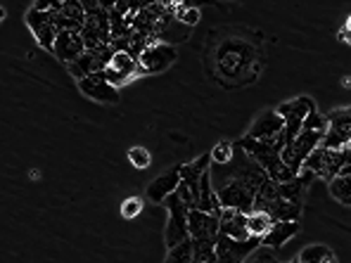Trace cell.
Wrapping results in <instances>:
<instances>
[{
  "instance_id": "1",
  "label": "cell",
  "mask_w": 351,
  "mask_h": 263,
  "mask_svg": "<svg viewBox=\"0 0 351 263\" xmlns=\"http://www.w3.org/2000/svg\"><path fill=\"white\" fill-rule=\"evenodd\" d=\"M237 145L245 149L247 157L254 159L263 171H266L268 178L276 180V183H285V180H292L294 175H297L285 162H282L280 149H278L276 145H271V142L256 140V138H252V136H245Z\"/></svg>"
},
{
  "instance_id": "2",
  "label": "cell",
  "mask_w": 351,
  "mask_h": 263,
  "mask_svg": "<svg viewBox=\"0 0 351 263\" xmlns=\"http://www.w3.org/2000/svg\"><path fill=\"white\" fill-rule=\"evenodd\" d=\"M254 209L266 211L273 221H297L302 216V204L290 202V199L278 195V183L268 178L259 188L254 197Z\"/></svg>"
},
{
  "instance_id": "3",
  "label": "cell",
  "mask_w": 351,
  "mask_h": 263,
  "mask_svg": "<svg viewBox=\"0 0 351 263\" xmlns=\"http://www.w3.org/2000/svg\"><path fill=\"white\" fill-rule=\"evenodd\" d=\"M164 206L169 209V223H167V233H164V242H167V247L171 249V247L178 245V242H183L190 237V228H188L190 209L180 202L178 192L169 195V197L164 199Z\"/></svg>"
},
{
  "instance_id": "4",
  "label": "cell",
  "mask_w": 351,
  "mask_h": 263,
  "mask_svg": "<svg viewBox=\"0 0 351 263\" xmlns=\"http://www.w3.org/2000/svg\"><path fill=\"white\" fill-rule=\"evenodd\" d=\"M81 36L86 40V50H102L112 43V22L110 10L97 8L95 12H88L86 24L81 29Z\"/></svg>"
},
{
  "instance_id": "5",
  "label": "cell",
  "mask_w": 351,
  "mask_h": 263,
  "mask_svg": "<svg viewBox=\"0 0 351 263\" xmlns=\"http://www.w3.org/2000/svg\"><path fill=\"white\" fill-rule=\"evenodd\" d=\"M323 136H325L323 131H306V128H302V133L294 138L290 145L282 147V152H280L282 154V162H285L294 173H299V171H302L304 159H306L308 154L313 152V149L321 145Z\"/></svg>"
},
{
  "instance_id": "6",
  "label": "cell",
  "mask_w": 351,
  "mask_h": 263,
  "mask_svg": "<svg viewBox=\"0 0 351 263\" xmlns=\"http://www.w3.org/2000/svg\"><path fill=\"white\" fill-rule=\"evenodd\" d=\"M259 245V235H252L247 240H235V237L226 233H219V237H216V256H219V263H242Z\"/></svg>"
},
{
  "instance_id": "7",
  "label": "cell",
  "mask_w": 351,
  "mask_h": 263,
  "mask_svg": "<svg viewBox=\"0 0 351 263\" xmlns=\"http://www.w3.org/2000/svg\"><path fill=\"white\" fill-rule=\"evenodd\" d=\"M351 142V107L330 112L328 116V131H325L321 145L328 149H339Z\"/></svg>"
},
{
  "instance_id": "8",
  "label": "cell",
  "mask_w": 351,
  "mask_h": 263,
  "mask_svg": "<svg viewBox=\"0 0 351 263\" xmlns=\"http://www.w3.org/2000/svg\"><path fill=\"white\" fill-rule=\"evenodd\" d=\"M27 24H29V29L34 31L40 48L53 53L55 40H58V34H60V29L55 27V22H53V12H50V10L31 8L27 12Z\"/></svg>"
},
{
  "instance_id": "9",
  "label": "cell",
  "mask_w": 351,
  "mask_h": 263,
  "mask_svg": "<svg viewBox=\"0 0 351 263\" xmlns=\"http://www.w3.org/2000/svg\"><path fill=\"white\" fill-rule=\"evenodd\" d=\"M176 62V48L167 45L162 40L152 43L145 53L138 58V74H159V71L169 69Z\"/></svg>"
},
{
  "instance_id": "10",
  "label": "cell",
  "mask_w": 351,
  "mask_h": 263,
  "mask_svg": "<svg viewBox=\"0 0 351 263\" xmlns=\"http://www.w3.org/2000/svg\"><path fill=\"white\" fill-rule=\"evenodd\" d=\"M219 221L221 214L202 209H190L188 214V228L193 240H216L219 237Z\"/></svg>"
},
{
  "instance_id": "11",
  "label": "cell",
  "mask_w": 351,
  "mask_h": 263,
  "mask_svg": "<svg viewBox=\"0 0 351 263\" xmlns=\"http://www.w3.org/2000/svg\"><path fill=\"white\" fill-rule=\"evenodd\" d=\"M79 88L84 95L90 97V100L110 102V105H117L119 102L117 86H112L110 81L105 79V71H97V74H90V76H86V79H81Z\"/></svg>"
},
{
  "instance_id": "12",
  "label": "cell",
  "mask_w": 351,
  "mask_h": 263,
  "mask_svg": "<svg viewBox=\"0 0 351 263\" xmlns=\"http://www.w3.org/2000/svg\"><path fill=\"white\" fill-rule=\"evenodd\" d=\"M53 53H55V58L60 62H64V64L79 60L81 55L86 53V40H84V36H81V31H60Z\"/></svg>"
},
{
  "instance_id": "13",
  "label": "cell",
  "mask_w": 351,
  "mask_h": 263,
  "mask_svg": "<svg viewBox=\"0 0 351 263\" xmlns=\"http://www.w3.org/2000/svg\"><path fill=\"white\" fill-rule=\"evenodd\" d=\"M282 128H285V116L278 110H273V112H263V114L252 123L247 136L256 138V140H273Z\"/></svg>"
},
{
  "instance_id": "14",
  "label": "cell",
  "mask_w": 351,
  "mask_h": 263,
  "mask_svg": "<svg viewBox=\"0 0 351 263\" xmlns=\"http://www.w3.org/2000/svg\"><path fill=\"white\" fill-rule=\"evenodd\" d=\"M219 233H226L235 240H247L252 237L250 228H247V214L240 209H230V206H223L221 211V221H219Z\"/></svg>"
},
{
  "instance_id": "15",
  "label": "cell",
  "mask_w": 351,
  "mask_h": 263,
  "mask_svg": "<svg viewBox=\"0 0 351 263\" xmlns=\"http://www.w3.org/2000/svg\"><path fill=\"white\" fill-rule=\"evenodd\" d=\"M138 71V60L131 58L128 53H117L112 58L110 66L105 69V79L110 81L112 86H121L123 81H128L133 74Z\"/></svg>"
},
{
  "instance_id": "16",
  "label": "cell",
  "mask_w": 351,
  "mask_h": 263,
  "mask_svg": "<svg viewBox=\"0 0 351 263\" xmlns=\"http://www.w3.org/2000/svg\"><path fill=\"white\" fill-rule=\"evenodd\" d=\"M178 185H180V173H178V166H176L173 171L159 175L157 180H152V183L147 185V199L154 204H162L169 195H173L176 190H178Z\"/></svg>"
},
{
  "instance_id": "17",
  "label": "cell",
  "mask_w": 351,
  "mask_h": 263,
  "mask_svg": "<svg viewBox=\"0 0 351 263\" xmlns=\"http://www.w3.org/2000/svg\"><path fill=\"white\" fill-rule=\"evenodd\" d=\"M299 233L297 221H273V225L261 235V245L273 247V249H280L290 237Z\"/></svg>"
},
{
  "instance_id": "18",
  "label": "cell",
  "mask_w": 351,
  "mask_h": 263,
  "mask_svg": "<svg viewBox=\"0 0 351 263\" xmlns=\"http://www.w3.org/2000/svg\"><path fill=\"white\" fill-rule=\"evenodd\" d=\"M195 209H202V211H214V214H221L223 206H221L219 192L211 188V173L204 171L202 178H199V195H197V206Z\"/></svg>"
},
{
  "instance_id": "19",
  "label": "cell",
  "mask_w": 351,
  "mask_h": 263,
  "mask_svg": "<svg viewBox=\"0 0 351 263\" xmlns=\"http://www.w3.org/2000/svg\"><path fill=\"white\" fill-rule=\"evenodd\" d=\"M347 164V154H344V149H328L325 147L323 152V164H321V171L316 173V178H323V180H332L335 175L339 173V168Z\"/></svg>"
},
{
  "instance_id": "20",
  "label": "cell",
  "mask_w": 351,
  "mask_h": 263,
  "mask_svg": "<svg viewBox=\"0 0 351 263\" xmlns=\"http://www.w3.org/2000/svg\"><path fill=\"white\" fill-rule=\"evenodd\" d=\"M209 164H211V152L202 154V157L195 159V162H190V164H183V166H178L180 180H185V183H190L193 188L199 190V178H202L204 171H209Z\"/></svg>"
},
{
  "instance_id": "21",
  "label": "cell",
  "mask_w": 351,
  "mask_h": 263,
  "mask_svg": "<svg viewBox=\"0 0 351 263\" xmlns=\"http://www.w3.org/2000/svg\"><path fill=\"white\" fill-rule=\"evenodd\" d=\"M278 112H280L282 116L294 114V116L306 118V114H311V112H316V105H313L311 97L302 95V97H297V100H292V102H282V105L278 107Z\"/></svg>"
},
{
  "instance_id": "22",
  "label": "cell",
  "mask_w": 351,
  "mask_h": 263,
  "mask_svg": "<svg viewBox=\"0 0 351 263\" xmlns=\"http://www.w3.org/2000/svg\"><path fill=\"white\" fill-rule=\"evenodd\" d=\"M193 263H219L216 240H193Z\"/></svg>"
},
{
  "instance_id": "23",
  "label": "cell",
  "mask_w": 351,
  "mask_h": 263,
  "mask_svg": "<svg viewBox=\"0 0 351 263\" xmlns=\"http://www.w3.org/2000/svg\"><path fill=\"white\" fill-rule=\"evenodd\" d=\"M330 195L339 204L351 206V175H335L330 180Z\"/></svg>"
},
{
  "instance_id": "24",
  "label": "cell",
  "mask_w": 351,
  "mask_h": 263,
  "mask_svg": "<svg viewBox=\"0 0 351 263\" xmlns=\"http://www.w3.org/2000/svg\"><path fill=\"white\" fill-rule=\"evenodd\" d=\"M299 261L302 263H332L337 261V256L323 245H316V247H306V249L299 254Z\"/></svg>"
},
{
  "instance_id": "25",
  "label": "cell",
  "mask_w": 351,
  "mask_h": 263,
  "mask_svg": "<svg viewBox=\"0 0 351 263\" xmlns=\"http://www.w3.org/2000/svg\"><path fill=\"white\" fill-rule=\"evenodd\" d=\"M273 225V218L266 214V211H252V214H247V228H250L252 235H263L268 228Z\"/></svg>"
},
{
  "instance_id": "26",
  "label": "cell",
  "mask_w": 351,
  "mask_h": 263,
  "mask_svg": "<svg viewBox=\"0 0 351 263\" xmlns=\"http://www.w3.org/2000/svg\"><path fill=\"white\" fill-rule=\"evenodd\" d=\"M167 261L169 263H193V237H188V240H183L176 247H171Z\"/></svg>"
},
{
  "instance_id": "27",
  "label": "cell",
  "mask_w": 351,
  "mask_h": 263,
  "mask_svg": "<svg viewBox=\"0 0 351 263\" xmlns=\"http://www.w3.org/2000/svg\"><path fill=\"white\" fill-rule=\"evenodd\" d=\"M60 12L64 14V17L79 22L81 27L86 24L88 12H86V8H84V3H81V0H64V3H62V8H60Z\"/></svg>"
},
{
  "instance_id": "28",
  "label": "cell",
  "mask_w": 351,
  "mask_h": 263,
  "mask_svg": "<svg viewBox=\"0 0 351 263\" xmlns=\"http://www.w3.org/2000/svg\"><path fill=\"white\" fill-rule=\"evenodd\" d=\"M211 162L221 164V166L230 164L233 162V145L230 142H219V145L211 149Z\"/></svg>"
},
{
  "instance_id": "29",
  "label": "cell",
  "mask_w": 351,
  "mask_h": 263,
  "mask_svg": "<svg viewBox=\"0 0 351 263\" xmlns=\"http://www.w3.org/2000/svg\"><path fill=\"white\" fill-rule=\"evenodd\" d=\"M278 249H273V247H266V245H259L254 251H252L250 256H247V261L250 263H259V261H268V263H273V261H278V254H276Z\"/></svg>"
},
{
  "instance_id": "30",
  "label": "cell",
  "mask_w": 351,
  "mask_h": 263,
  "mask_svg": "<svg viewBox=\"0 0 351 263\" xmlns=\"http://www.w3.org/2000/svg\"><path fill=\"white\" fill-rule=\"evenodd\" d=\"M128 159H131V164L136 168H147L149 162H152V159H149V152L145 147H133L131 152H128Z\"/></svg>"
},
{
  "instance_id": "31",
  "label": "cell",
  "mask_w": 351,
  "mask_h": 263,
  "mask_svg": "<svg viewBox=\"0 0 351 263\" xmlns=\"http://www.w3.org/2000/svg\"><path fill=\"white\" fill-rule=\"evenodd\" d=\"M304 128L306 131H328V118L321 116L318 112H311V114H306V118H304Z\"/></svg>"
},
{
  "instance_id": "32",
  "label": "cell",
  "mask_w": 351,
  "mask_h": 263,
  "mask_svg": "<svg viewBox=\"0 0 351 263\" xmlns=\"http://www.w3.org/2000/svg\"><path fill=\"white\" fill-rule=\"evenodd\" d=\"M176 19L183 22V24H188V27H193V24H197V19H199V10L197 8L185 10V5H180V8L176 10Z\"/></svg>"
},
{
  "instance_id": "33",
  "label": "cell",
  "mask_w": 351,
  "mask_h": 263,
  "mask_svg": "<svg viewBox=\"0 0 351 263\" xmlns=\"http://www.w3.org/2000/svg\"><path fill=\"white\" fill-rule=\"evenodd\" d=\"M141 209H143V199L141 197H128L126 202L121 204L123 218H136V216L141 214Z\"/></svg>"
},
{
  "instance_id": "34",
  "label": "cell",
  "mask_w": 351,
  "mask_h": 263,
  "mask_svg": "<svg viewBox=\"0 0 351 263\" xmlns=\"http://www.w3.org/2000/svg\"><path fill=\"white\" fill-rule=\"evenodd\" d=\"M64 0H36L34 8L36 10H50V12H58Z\"/></svg>"
},
{
  "instance_id": "35",
  "label": "cell",
  "mask_w": 351,
  "mask_h": 263,
  "mask_svg": "<svg viewBox=\"0 0 351 263\" xmlns=\"http://www.w3.org/2000/svg\"><path fill=\"white\" fill-rule=\"evenodd\" d=\"M117 3H119V0H100V8L102 10H114Z\"/></svg>"
},
{
  "instance_id": "36",
  "label": "cell",
  "mask_w": 351,
  "mask_h": 263,
  "mask_svg": "<svg viewBox=\"0 0 351 263\" xmlns=\"http://www.w3.org/2000/svg\"><path fill=\"white\" fill-rule=\"evenodd\" d=\"M342 149H344V154H347V164H351V142H347Z\"/></svg>"
},
{
  "instance_id": "37",
  "label": "cell",
  "mask_w": 351,
  "mask_h": 263,
  "mask_svg": "<svg viewBox=\"0 0 351 263\" xmlns=\"http://www.w3.org/2000/svg\"><path fill=\"white\" fill-rule=\"evenodd\" d=\"M149 3H159V0H147V5H149Z\"/></svg>"
}]
</instances>
